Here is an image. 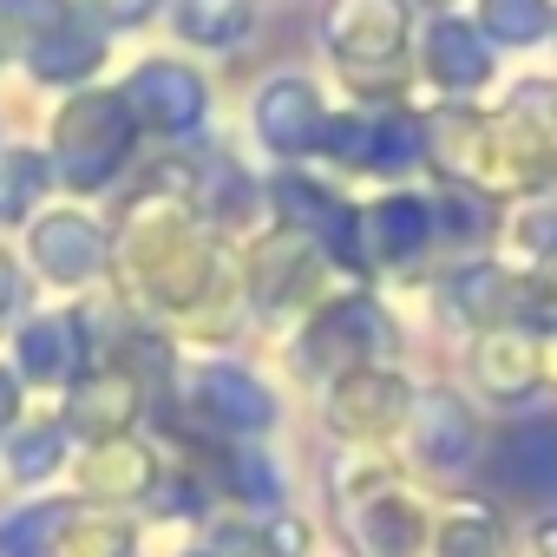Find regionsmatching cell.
I'll return each instance as SVG.
<instances>
[{
    "mask_svg": "<svg viewBox=\"0 0 557 557\" xmlns=\"http://www.w3.org/2000/svg\"><path fill=\"white\" fill-rule=\"evenodd\" d=\"M14 302H21V269H14L8 249H0V315H14Z\"/></svg>",
    "mask_w": 557,
    "mask_h": 557,
    "instance_id": "836d02e7",
    "label": "cell"
},
{
    "mask_svg": "<svg viewBox=\"0 0 557 557\" xmlns=\"http://www.w3.org/2000/svg\"><path fill=\"white\" fill-rule=\"evenodd\" d=\"M315 151H329L335 164H355V171H368V164H374V119H368V112H342V119H329Z\"/></svg>",
    "mask_w": 557,
    "mask_h": 557,
    "instance_id": "4dcf8cb0",
    "label": "cell"
},
{
    "mask_svg": "<svg viewBox=\"0 0 557 557\" xmlns=\"http://www.w3.org/2000/svg\"><path fill=\"white\" fill-rule=\"evenodd\" d=\"M60 466H66V420H34V426L14 433V446H8V472H14V485L53 479Z\"/></svg>",
    "mask_w": 557,
    "mask_h": 557,
    "instance_id": "f1b7e54d",
    "label": "cell"
},
{
    "mask_svg": "<svg viewBox=\"0 0 557 557\" xmlns=\"http://www.w3.org/2000/svg\"><path fill=\"white\" fill-rule=\"evenodd\" d=\"M472 381L492 400H524L544 387V335L537 329H485L472 342Z\"/></svg>",
    "mask_w": 557,
    "mask_h": 557,
    "instance_id": "d6986e66",
    "label": "cell"
},
{
    "mask_svg": "<svg viewBox=\"0 0 557 557\" xmlns=\"http://www.w3.org/2000/svg\"><path fill=\"white\" fill-rule=\"evenodd\" d=\"M329 256L296 236V230H269L243 249V296L256 309H322V283H329Z\"/></svg>",
    "mask_w": 557,
    "mask_h": 557,
    "instance_id": "ba28073f",
    "label": "cell"
},
{
    "mask_svg": "<svg viewBox=\"0 0 557 557\" xmlns=\"http://www.w3.org/2000/svg\"><path fill=\"white\" fill-rule=\"evenodd\" d=\"M14 361H21V381L73 394V387H79V374L92 368V335H86V322H79L73 309H47V315L21 322Z\"/></svg>",
    "mask_w": 557,
    "mask_h": 557,
    "instance_id": "2e32d148",
    "label": "cell"
},
{
    "mask_svg": "<svg viewBox=\"0 0 557 557\" xmlns=\"http://www.w3.org/2000/svg\"><path fill=\"white\" fill-rule=\"evenodd\" d=\"M0 60H21L34 86H86L106 66V27L79 0H0Z\"/></svg>",
    "mask_w": 557,
    "mask_h": 557,
    "instance_id": "3957f363",
    "label": "cell"
},
{
    "mask_svg": "<svg viewBox=\"0 0 557 557\" xmlns=\"http://www.w3.org/2000/svg\"><path fill=\"white\" fill-rule=\"evenodd\" d=\"M112 269L132 302H145L158 315H184V322H197L210 302L230 296L203 216L190 210L184 190H164V184H145L132 197L125 230L112 243Z\"/></svg>",
    "mask_w": 557,
    "mask_h": 557,
    "instance_id": "6da1fadb",
    "label": "cell"
},
{
    "mask_svg": "<svg viewBox=\"0 0 557 557\" xmlns=\"http://www.w3.org/2000/svg\"><path fill=\"white\" fill-rule=\"evenodd\" d=\"M329 479H335L342 537L361 557H420L426 550V537H433L426 505L413 498V485H400V472L374 446H342Z\"/></svg>",
    "mask_w": 557,
    "mask_h": 557,
    "instance_id": "7a4b0ae2",
    "label": "cell"
},
{
    "mask_svg": "<svg viewBox=\"0 0 557 557\" xmlns=\"http://www.w3.org/2000/svg\"><path fill=\"white\" fill-rule=\"evenodd\" d=\"M47 190H53V158H40L34 145L0 151V223H34V203Z\"/></svg>",
    "mask_w": 557,
    "mask_h": 557,
    "instance_id": "cb8c5ba5",
    "label": "cell"
},
{
    "mask_svg": "<svg viewBox=\"0 0 557 557\" xmlns=\"http://www.w3.org/2000/svg\"><path fill=\"white\" fill-rule=\"evenodd\" d=\"M14 426H21V374L0 368V440H8Z\"/></svg>",
    "mask_w": 557,
    "mask_h": 557,
    "instance_id": "d6a6232c",
    "label": "cell"
},
{
    "mask_svg": "<svg viewBox=\"0 0 557 557\" xmlns=\"http://www.w3.org/2000/svg\"><path fill=\"white\" fill-rule=\"evenodd\" d=\"M485 459H492L498 492L531 498V505H557V413H531V420L505 426Z\"/></svg>",
    "mask_w": 557,
    "mask_h": 557,
    "instance_id": "e0dca14e",
    "label": "cell"
},
{
    "mask_svg": "<svg viewBox=\"0 0 557 557\" xmlns=\"http://www.w3.org/2000/svg\"><path fill=\"white\" fill-rule=\"evenodd\" d=\"M177 557H216V550H177Z\"/></svg>",
    "mask_w": 557,
    "mask_h": 557,
    "instance_id": "d590c367",
    "label": "cell"
},
{
    "mask_svg": "<svg viewBox=\"0 0 557 557\" xmlns=\"http://www.w3.org/2000/svg\"><path fill=\"white\" fill-rule=\"evenodd\" d=\"M433 236H440V230H433V197H420V190H387V197H374V203L361 210V243H368L374 262L407 269V262L426 256Z\"/></svg>",
    "mask_w": 557,
    "mask_h": 557,
    "instance_id": "ffe728a7",
    "label": "cell"
},
{
    "mask_svg": "<svg viewBox=\"0 0 557 557\" xmlns=\"http://www.w3.org/2000/svg\"><path fill=\"white\" fill-rule=\"evenodd\" d=\"M407 453L426 472H472L485 459V433L453 387H420L407 413Z\"/></svg>",
    "mask_w": 557,
    "mask_h": 557,
    "instance_id": "4fadbf2b",
    "label": "cell"
},
{
    "mask_svg": "<svg viewBox=\"0 0 557 557\" xmlns=\"http://www.w3.org/2000/svg\"><path fill=\"white\" fill-rule=\"evenodd\" d=\"M27 262L53 289H86L92 275L112 269V236L86 210H40L27 223Z\"/></svg>",
    "mask_w": 557,
    "mask_h": 557,
    "instance_id": "8fae6325",
    "label": "cell"
},
{
    "mask_svg": "<svg viewBox=\"0 0 557 557\" xmlns=\"http://www.w3.org/2000/svg\"><path fill=\"white\" fill-rule=\"evenodd\" d=\"M230 498H236V505H256L262 518H269V511H283V479H275L269 446H256V440H230Z\"/></svg>",
    "mask_w": 557,
    "mask_h": 557,
    "instance_id": "83f0119b",
    "label": "cell"
},
{
    "mask_svg": "<svg viewBox=\"0 0 557 557\" xmlns=\"http://www.w3.org/2000/svg\"><path fill=\"white\" fill-rule=\"evenodd\" d=\"M550 119H557V99H550Z\"/></svg>",
    "mask_w": 557,
    "mask_h": 557,
    "instance_id": "8d00e7d4",
    "label": "cell"
},
{
    "mask_svg": "<svg viewBox=\"0 0 557 557\" xmlns=\"http://www.w3.org/2000/svg\"><path fill=\"white\" fill-rule=\"evenodd\" d=\"M125 99H132L138 125L158 138H197L210 119V86L184 60H138L125 79Z\"/></svg>",
    "mask_w": 557,
    "mask_h": 557,
    "instance_id": "7c38bea8",
    "label": "cell"
},
{
    "mask_svg": "<svg viewBox=\"0 0 557 557\" xmlns=\"http://www.w3.org/2000/svg\"><path fill=\"white\" fill-rule=\"evenodd\" d=\"M550 27H557V8H550V0H479V34H485L492 47L524 53V47L550 40Z\"/></svg>",
    "mask_w": 557,
    "mask_h": 557,
    "instance_id": "d4e9b609",
    "label": "cell"
},
{
    "mask_svg": "<svg viewBox=\"0 0 557 557\" xmlns=\"http://www.w3.org/2000/svg\"><path fill=\"white\" fill-rule=\"evenodd\" d=\"M177 40L197 53H230L256 34V0H171Z\"/></svg>",
    "mask_w": 557,
    "mask_h": 557,
    "instance_id": "7402d4cb",
    "label": "cell"
},
{
    "mask_svg": "<svg viewBox=\"0 0 557 557\" xmlns=\"http://www.w3.org/2000/svg\"><path fill=\"white\" fill-rule=\"evenodd\" d=\"M420 60H426V79L440 92H453V99H466V92H479L492 79V40L479 34V21H459V14L426 21Z\"/></svg>",
    "mask_w": 557,
    "mask_h": 557,
    "instance_id": "44dd1931",
    "label": "cell"
},
{
    "mask_svg": "<svg viewBox=\"0 0 557 557\" xmlns=\"http://www.w3.org/2000/svg\"><path fill=\"white\" fill-rule=\"evenodd\" d=\"M505 550V524L492 505H453L433 524V557H498Z\"/></svg>",
    "mask_w": 557,
    "mask_h": 557,
    "instance_id": "484cf974",
    "label": "cell"
},
{
    "mask_svg": "<svg viewBox=\"0 0 557 557\" xmlns=\"http://www.w3.org/2000/svg\"><path fill=\"white\" fill-rule=\"evenodd\" d=\"M413 381L400 368H355L342 381H329V426L348 440V446H381L394 433H407V413H413Z\"/></svg>",
    "mask_w": 557,
    "mask_h": 557,
    "instance_id": "30bf717a",
    "label": "cell"
},
{
    "mask_svg": "<svg viewBox=\"0 0 557 557\" xmlns=\"http://www.w3.org/2000/svg\"><path fill=\"white\" fill-rule=\"evenodd\" d=\"M505 236H511L524 256H557V190L524 197V203L505 216Z\"/></svg>",
    "mask_w": 557,
    "mask_h": 557,
    "instance_id": "f546056e",
    "label": "cell"
},
{
    "mask_svg": "<svg viewBox=\"0 0 557 557\" xmlns=\"http://www.w3.org/2000/svg\"><path fill=\"white\" fill-rule=\"evenodd\" d=\"M426 158H433V145H426V119L420 112H381L374 119V164L368 171L400 177V171H420Z\"/></svg>",
    "mask_w": 557,
    "mask_h": 557,
    "instance_id": "4316f807",
    "label": "cell"
},
{
    "mask_svg": "<svg viewBox=\"0 0 557 557\" xmlns=\"http://www.w3.org/2000/svg\"><path fill=\"white\" fill-rule=\"evenodd\" d=\"M73 479H79V492L86 498H99V505H138V498H151L158 492V453L138 440V433H125V440H92L79 459H73Z\"/></svg>",
    "mask_w": 557,
    "mask_h": 557,
    "instance_id": "ac0fdd59",
    "label": "cell"
},
{
    "mask_svg": "<svg viewBox=\"0 0 557 557\" xmlns=\"http://www.w3.org/2000/svg\"><path fill=\"white\" fill-rule=\"evenodd\" d=\"M322 40H329V60L342 66L348 86H361V92H394V86L407 79L413 8H407V0H329Z\"/></svg>",
    "mask_w": 557,
    "mask_h": 557,
    "instance_id": "5b68a950",
    "label": "cell"
},
{
    "mask_svg": "<svg viewBox=\"0 0 557 557\" xmlns=\"http://www.w3.org/2000/svg\"><path fill=\"white\" fill-rule=\"evenodd\" d=\"M138 112H132V99H125V86H86L79 99H66L60 106V119H53V177L66 184V190H106L125 164H132V151H138Z\"/></svg>",
    "mask_w": 557,
    "mask_h": 557,
    "instance_id": "277c9868",
    "label": "cell"
},
{
    "mask_svg": "<svg viewBox=\"0 0 557 557\" xmlns=\"http://www.w3.org/2000/svg\"><path fill=\"white\" fill-rule=\"evenodd\" d=\"M269 203H275V216H283V230H296V236H309L335 269H355V283H368V243H361V210L342 197V190H329L322 177H309V171H275L269 177Z\"/></svg>",
    "mask_w": 557,
    "mask_h": 557,
    "instance_id": "52a82bcc",
    "label": "cell"
},
{
    "mask_svg": "<svg viewBox=\"0 0 557 557\" xmlns=\"http://www.w3.org/2000/svg\"><path fill=\"white\" fill-rule=\"evenodd\" d=\"M184 407L210 426V433H223V440H262L269 426H275V394H269V381L262 374H249V368H236V361H197V368H184Z\"/></svg>",
    "mask_w": 557,
    "mask_h": 557,
    "instance_id": "9c48e42d",
    "label": "cell"
},
{
    "mask_svg": "<svg viewBox=\"0 0 557 557\" xmlns=\"http://www.w3.org/2000/svg\"><path fill=\"white\" fill-rule=\"evenodd\" d=\"M394 348H400V329L387 322V309L368 289H348V296H329L322 309H309L302 368L315 381H342L355 368H381Z\"/></svg>",
    "mask_w": 557,
    "mask_h": 557,
    "instance_id": "8992f818",
    "label": "cell"
},
{
    "mask_svg": "<svg viewBox=\"0 0 557 557\" xmlns=\"http://www.w3.org/2000/svg\"><path fill=\"white\" fill-rule=\"evenodd\" d=\"M145 374L138 368H125V361H92L86 374H79V387L66 394V433H86V446L92 440H125L132 426H138V413H145Z\"/></svg>",
    "mask_w": 557,
    "mask_h": 557,
    "instance_id": "5bb4252c",
    "label": "cell"
},
{
    "mask_svg": "<svg viewBox=\"0 0 557 557\" xmlns=\"http://www.w3.org/2000/svg\"><path fill=\"white\" fill-rule=\"evenodd\" d=\"M531 544H537V557H557V518H537Z\"/></svg>",
    "mask_w": 557,
    "mask_h": 557,
    "instance_id": "e575fe53",
    "label": "cell"
},
{
    "mask_svg": "<svg viewBox=\"0 0 557 557\" xmlns=\"http://www.w3.org/2000/svg\"><path fill=\"white\" fill-rule=\"evenodd\" d=\"M249 125L275 158H302V151L322 145L329 112H322V99H315V86L302 73H269L256 86V99H249Z\"/></svg>",
    "mask_w": 557,
    "mask_h": 557,
    "instance_id": "9a60e30c",
    "label": "cell"
},
{
    "mask_svg": "<svg viewBox=\"0 0 557 557\" xmlns=\"http://www.w3.org/2000/svg\"><path fill=\"white\" fill-rule=\"evenodd\" d=\"M132 550H138V524L125 511H86L79 505L60 524V537H53L47 557H132Z\"/></svg>",
    "mask_w": 557,
    "mask_h": 557,
    "instance_id": "603a6c76",
    "label": "cell"
},
{
    "mask_svg": "<svg viewBox=\"0 0 557 557\" xmlns=\"http://www.w3.org/2000/svg\"><path fill=\"white\" fill-rule=\"evenodd\" d=\"M151 8L158 0H86V14L99 27H138V21H151Z\"/></svg>",
    "mask_w": 557,
    "mask_h": 557,
    "instance_id": "1f68e13d",
    "label": "cell"
}]
</instances>
